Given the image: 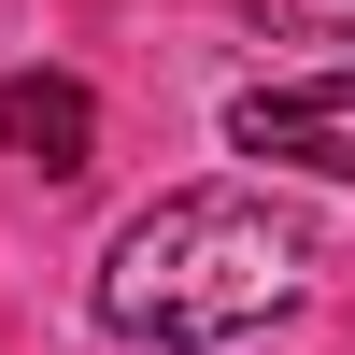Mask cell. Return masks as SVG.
I'll list each match as a JSON object with an SVG mask.
<instances>
[{
    "label": "cell",
    "mask_w": 355,
    "mask_h": 355,
    "mask_svg": "<svg viewBox=\"0 0 355 355\" xmlns=\"http://www.w3.org/2000/svg\"><path fill=\"white\" fill-rule=\"evenodd\" d=\"M299 284H313V214H284L256 185H185V199H157V214L114 227L100 327L142 341V355H214V341L270 327Z\"/></svg>",
    "instance_id": "1"
},
{
    "label": "cell",
    "mask_w": 355,
    "mask_h": 355,
    "mask_svg": "<svg viewBox=\"0 0 355 355\" xmlns=\"http://www.w3.org/2000/svg\"><path fill=\"white\" fill-rule=\"evenodd\" d=\"M227 142L270 171H313V185H355V71H284L227 100Z\"/></svg>",
    "instance_id": "2"
},
{
    "label": "cell",
    "mask_w": 355,
    "mask_h": 355,
    "mask_svg": "<svg viewBox=\"0 0 355 355\" xmlns=\"http://www.w3.org/2000/svg\"><path fill=\"white\" fill-rule=\"evenodd\" d=\"M0 157L43 171V185H71V171L100 157V100H85L71 71H15L0 85Z\"/></svg>",
    "instance_id": "3"
},
{
    "label": "cell",
    "mask_w": 355,
    "mask_h": 355,
    "mask_svg": "<svg viewBox=\"0 0 355 355\" xmlns=\"http://www.w3.org/2000/svg\"><path fill=\"white\" fill-rule=\"evenodd\" d=\"M270 28H355V0H256Z\"/></svg>",
    "instance_id": "4"
}]
</instances>
